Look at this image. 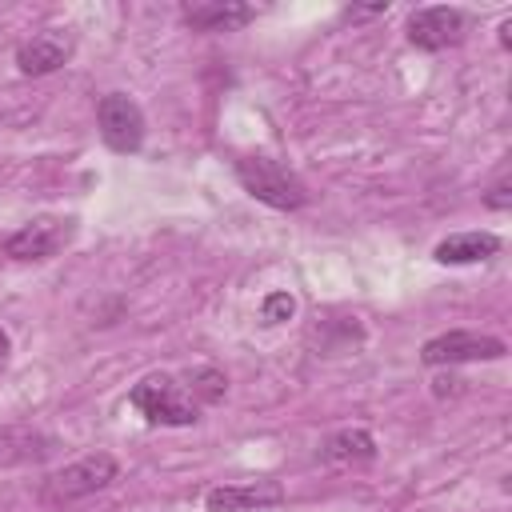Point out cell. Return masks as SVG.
<instances>
[{
	"label": "cell",
	"instance_id": "obj_1",
	"mask_svg": "<svg viewBox=\"0 0 512 512\" xmlns=\"http://www.w3.org/2000/svg\"><path fill=\"white\" fill-rule=\"evenodd\" d=\"M236 180L244 184L248 196H256V200L268 204V208L296 212V208L308 204L304 180H300L288 164H280V160H272V156H240V160H236Z\"/></svg>",
	"mask_w": 512,
	"mask_h": 512
},
{
	"label": "cell",
	"instance_id": "obj_2",
	"mask_svg": "<svg viewBox=\"0 0 512 512\" xmlns=\"http://www.w3.org/2000/svg\"><path fill=\"white\" fill-rule=\"evenodd\" d=\"M132 408L144 412L148 424H164V428H188L200 420V404L184 392V384L168 372H148L132 392H128Z\"/></svg>",
	"mask_w": 512,
	"mask_h": 512
},
{
	"label": "cell",
	"instance_id": "obj_3",
	"mask_svg": "<svg viewBox=\"0 0 512 512\" xmlns=\"http://www.w3.org/2000/svg\"><path fill=\"white\" fill-rule=\"evenodd\" d=\"M120 476V464L108 456V452H88L72 464H64L60 472H52L44 484H40V500L48 508H68L92 492H104L112 480Z\"/></svg>",
	"mask_w": 512,
	"mask_h": 512
},
{
	"label": "cell",
	"instance_id": "obj_4",
	"mask_svg": "<svg viewBox=\"0 0 512 512\" xmlns=\"http://www.w3.org/2000/svg\"><path fill=\"white\" fill-rule=\"evenodd\" d=\"M508 352V344L500 336H488V332H444V336H432L424 340L420 348V360L428 368H452V364H480V360H500Z\"/></svg>",
	"mask_w": 512,
	"mask_h": 512
},
{
	"label": "cell",
	"instance_id": "obj_5",
	"mask_svg": "<svg viewBox=\"0 0 512 512\" xmlns=\"http://www.w3.org/2000/svg\"><path fill=\"white\" fill-rule=\"evenodd\" d=\"M96 124H100V140L112 152H120V156L140 152V144H144V112H140V104L132 96H124V92L100 96Z\"/></svg>",
	"mask_w": 512,
	"mask_h": 512
},
{
	"label": "cell",
	"instance_id": "obj_6",
	"mask_svg": "<svg viewBox=\"0 0 512 512\" xmlns=\"http://www.w3.org/2000/svg\"><path fill=\"white\" fill-rule=\"evenodd\" d=\"M72 236H76L72 216H36L4 240V256H12V260H52Z\"/></svg>",
	"mask_w": 512,
	"mask_h": 512
},
{
	"label": "cell",
	"instance_id": "obj_7",
	"mask_svg": "<svg viewBox=\"0 0 512 512\" xmlns=\"http://www.w3.org/2000/svg\"><path fill=\"white\" fill-rule=\"evenodd\" d=\"M460 36H464V12L460 8L436 4V8H416L408 16V40L424 52L452 48V44H460Z\"/></svg>",
	"mask_w": 512,
	"mask_h": 512
},
{
	"label": "cell",
	"instance_id": "obj_8",
	"mask_svg": "<svg viewBox=\"0 0 512 512\" xmlns=\"http://www.w3.org/2000/svg\"><path fill=\"white\" fill-rule=\"evenodd\" d=\"M208 512H260L284 504V484L280 480H252V484H216L204 496Z\"/></svg>",
	"mask_w": 512,
	"mask_h": 512
},
{
	"label": "cell",
	"instance_id": "obj_9",
	"mask_svg": "<svg viewBox=\"0 0 512 512\" xmlns=\"http://www.w3.org/2000/svg\"><path fill=\"white\" fill-rule=\"evenodd\" d=\"M68 56H72V36L48 28V32H40V36H32L16 48V68L24 76H48V72L64 68Z\"/></svg>",
	"mask_w": 512,
	"mask_h": 512
},
{
	"label": "cell",
	"instance_id": "obj_10",
	"mask_svg": "<svg viewBox=\"0 0 512 512\" xmlns=\"http://www.w3.org/2000/svg\"><path fill=\"white\" fill-rule=\"evenodd\" d=\"M248 20H256L252 4H236V0H200V4H184V24H192L196 32H236Z\"/></svg>",
	"mask_w": 512,
	"mask_h": 512
},
{
	"label": "cell",
	"instance_id": "obj_11",
	"mask_svg": "<svg viewBox=\"0 0 512 512\" xmlns=\"http://www.w3.org/2000/svg\"><path fill=\"white\" fill-rule=\"evenodd\" d=\"M496 252H500V236L496 232H456V236L440 240L432 256L440 264H480V260H488Z\"/></svg>",
	"mask_w": 512,
	"mask_h": 512
},
{
	"label": "cell",
	"instance_id": "obj_12",
	"mask_svg": "<svg viewBox=\"0 0 512 512\" xmlns=\"http://www.w3.org/2000/svg\"><path fill=\"white\" fill-rule=\"evenodd\" d=\"M52 452V440L32 432V428H12L0 424V464H20V460H44Z\"/></svg>",
	"mask_w": 512,
	"mask_h": 512
},
{
	"label": "cell",
	"instance_id": "obj_13",
	"mask_svg": "<svg viewBox=\"0 0 512 512\" xmlns=\"http://www.w3.org/2000/svg\"><path fill=\"white\" fill-rule=\"evenodd\" d=\"M324 460H336V464H360V460H376V440H372V432H364V428H340V432H332L328 440H324V452H320Z\"/></svg>",
	"mask_w": 512,
	"mask_h": 512
},
{
	"label": "cell",
	"instance_id": "obj_14",
	"mask_svg": "<svg viewBox=\"0 0 512 512\" xmlns=\"http://www.w3.org/2000/svg\"><path fill=\"white\" fill-rule=\"evenodd\" d=\"M180 384H184V392L204 408V404H220L224 400V392H228V376L220 372V368H212V364H196V368H188L184 376H180Z\"/></svg>",
	"mask_w": 512,
	"mask_h": 512
},
{
	"label": "cell",
	"instance_id": "obj_15",
	"mask_svg": "<svg viewBox=\"0 0 512 512\" xmlns=\"http://www.w3.org/2000/svg\"><path fill=\"white\" fill-rule=\"evenodd\" d=\"M296 312V300L288 296V292H272L264 304H260V316H264V324H280V320H288Z\"/></svg>",
	"mask_w": 512,
	"mask_h": 512
},
{
	"label": "cell",
	"instance_id": "obj_16",
	"mask_svg": "<svg viewBox=\"0 0 512 512\" xmlns=\"http://www.w3.org/2000/svg\"><path fill=\"white\" fill-rule=\"evenodd\" d=\"M484 204H488V208H508V204H512V192H508V180H500V184H496V188H492V192L484 196Z\"/></svg>",
	"mask_w": 512,
	"mask_h": 512
},
{
	"label": "cell",
	"instance_id": "obj_17",
	"mask_svg": "<svg viewBox=\"0 0 512 512\" xmlns=\"http://www.w3.org/2000/svg\"><path fill=\"white\" fill-rule=\"evenodd\" d=\"M8 352H12V340H8V332H4V328H0V364H4V360H8Z\"/></svg>",
	"mask_w": 512,
	"mask_h": 512
},
{
	"label": "cell",
	"instance_id": "obj_18",
	"mask_svg": "<svg viewBox=\"0 0 512 512\" xmlns=\"http://www.w3.org/2000/svg\"><path fill=\"white\" fill-rule=\"evenodd\" d=\"M508 32H512V20H504V24H500V44H504V48L512 44V36H508Z\"/></svg>",
	"mask_w": 512,
	"mask_h": 512
}]
</instances>
